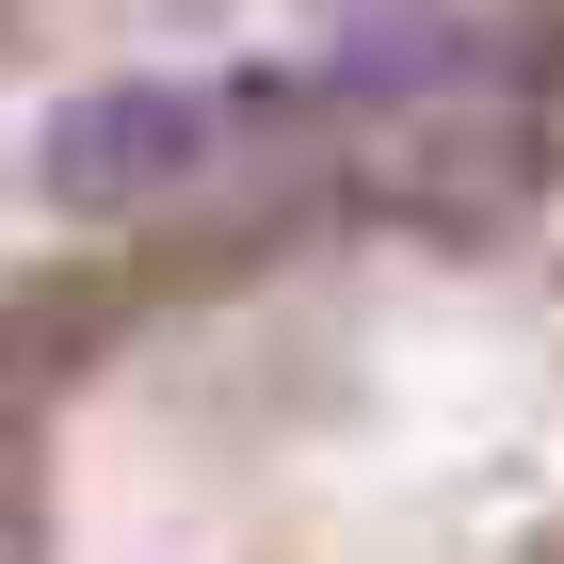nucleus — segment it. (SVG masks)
<instances>
[{
    "label": "nucleus",
    "instance_id": "1",
    "mask_svg": "<svg viewBox=\"0 0 564 564\" xmlns=\"http://www.w3.org/2000/svg\"><path fill=\"white\" fill-rule=\"evenodd\" d=\"M210 162H226V97H210V82H162V65H113V82H82V97L33 130L48 210H82V226L177 210Z\"/></svg>",
    "mask_w": 564,
    "mask_h": 564
}]
</instances>
